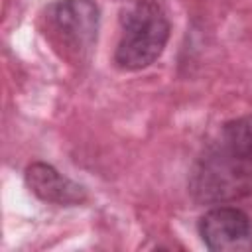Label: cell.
I'll return each mask as SVG.
<instances>
[{"label": "cell", "instance_id": "cell-6", "mask_svg": "<svg viewBox=\"0 0 252 252\" xmlns=\"http://www.w3.org/2000/svg\"><path fill=\"white\" fill-rule=\"evenodd\" d=\"M219 140L244 158L252 159V114L226 122L220 128Z\"/></svg>", "mask_w": 252, "mask_h": 252}, {"label": "cell", "instance_id": "cell-5", "mask_svg": "<svg viewBox=\"0 0 252 252\" xmlns=\"http://www.w3.org/2000/svg\"><path fill=\"white\" fill-rule=\"evenodd\" d=\"M26 185L28 189L41 201L53 205H79L87 199L85 189L59 173L53 165L35 161L26 169Z\"/></svg>", "mask_w": 252, "mask_h": 252}, {"label": "cell", "instance_id": "cell-3", "mask_svg": "<svg viewBox=\"0 0 252 252\" xmlns=\"http://www.w3.org/2000/svg\"><path fill=\"white\" fill-rule=\"evenodd\" d=\"M43 33L61 57L75 63L85 61L98 35V6L93 0H55L43 16Z\"/></svg>", "mask_w": 252, "mask_h": 252}, {"label": "cell", "instance_id": "cell-1", "mask_svg": "<svg viewBox=\"0 0 252 252\" xmlns=\"http://www.w3.org/2000/svg\"><path fill=\"white\" fill-rule=\"evenodd\" d=\"M189 191L197 203L224 205L252 193V159L234 152L219 138L197 158Z\"/></svg>", "mask_w": 252, "mask_h": 252}, {"label": "cell", "instance_id": "cell-2", "mask_svg": "<svg viewBox=\"0 0 252 252\" xmlns=\"http://www.w3.org/2000/svg\"><path fill=\"white\" fill-rule=\"evenodd\" d=\"M169 20L158 0H136L120 24V37L114 61L124 71L150 67L165 49Z\"/></svg>", "mask_w": 252, "mask_h": 252}, {"label": "cell", "instance_id": "cell-4", "mask_svg": "<svg viewBox=\"0 0 252 252\" xmlns=\"http://www.w3.org/2000/svg\"><path fill=\"white\" fill-rule=\"evenodd\" d=\"M199 236L209 250L242 252L252 248V222L236 207H213L199 219Z\"/></svg>", "mask_w": 252, "mask_h": 252}]
</instances>
